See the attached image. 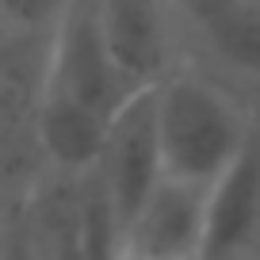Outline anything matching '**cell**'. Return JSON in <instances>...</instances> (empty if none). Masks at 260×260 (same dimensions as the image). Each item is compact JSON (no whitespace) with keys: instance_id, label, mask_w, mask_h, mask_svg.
Returning a JSON list of instances; mask_svg holds the SVG:
<instances>
[{"instance_id":"cell-9","label":"cell","mask_w":260,"mask_h":260,"mask_svg":"<svg viewBox=\"0 0 260 260\" xmlns=\"http://www.w3.org/2000/svg\"><path fill=\"white\" fill-rule=\"evenodd\" d=\"M65 0H0V39L46 42Z\"/></svg>"},{"instance_id":"cell-1","label":"cell","mask_w":260,"mask_h":260,"mask_svg":"<svg viewBox=\"0 0 260 260\" xmlns=\"http://www.w3.org/2000/svg\"><path fill=\"white\" fill-rule=\"evenodd\" d=\"M165 176L211 187L249 142L252 111L234 88L199 65L180 61L153 84Z\"/></svg>"},{"instance_id":"cell-7","label":"cell","mask_w":260,"mask_h":260,"mask_svg":"<svg viewBox=\"0 0 260 260\" xmlns=\"http://www.w3.org/2000/svg\"><path fill=\"white\" fill-rule=\"evenodd\" d=\"M104 130H107L104 115L92 111L84 100H77L42 65L39 84H35V107H31V138H35L42 172L65 176V180L84 176L100 157Z\"/></svg>"},{"instance_id":"cell-8","label":"cell","mask_w":260,"mask_h":260,"mask_svg":"<svg viewBox=\"0 0 260 260\" xmlns=\"http://www.w3.org/2000/svg\"><path fill=\"white\" fill-rule=\"evenodd\" d=\"M207 187L161 176L122 230V260H199Z\"/></svg>"},{"instance_id":"cell-5","label":"cell","mask_w":260,"mask_h":260,"mask_svg":"<svg viewBox=\"0 0 260 260\" xmlns=\"http://www.w3.org/2000/svg\"><path fill=\"white\" fill-rule=\"evenodd\" d=\"M107 54L130 88H149L184 61L172 0H96Z\"/></svg>"},{"instance_id":"cell-3","label":"cell","mask_w":260,"mask_h":260,"mask_svg":"<svg viewBox=\"0 0 260 260\" xmlns=\"http://www.w3.org/2000/svg\"><path fill=\"white\" fill-rule=\"evenodd\" d=\"M107 203H111L119 226L134 218L153 184L165 176L161 169V142H157V104H153V84L130 92L126 104L107 119L104 146L92 165Z\"/></svg>"},{"instance_id":"cell-4","label":"cell","mask_w":260,"mask_h":260,"mask_svg":"<svg viewBox=\"0 0 260 260\" xmlns=\"http://www.w3.org/2000/svg\"><path fill=\"white\" fill-rule=\"evenodd\" d=\"M42 65H46V73H54L77 100H84L104 119H111L126 104L130 92H138L122 81L119 65L107 54L96 0H65L61 16L46 39Z\"/></svg>"},{"instance_id":"cell-2","label":"cell","mask_w":260,"mask_h":260,"mask_svg":"<svg viewBox=\"0 0 260 260\" xmlns=\"http://www.w3.org/2000/svg\"><path fill=\"white\" fill-rule=\"evenodd\" d=\"M184 61L260 111V0H172Z\"/></svg>"},{"instance_id":"cell-6","label":"cell","mask_w":260,"mask_h":260,"mask_svg":"<svg viewBox=\"0 0 260 260\" xmlns=\"http://www.w3.org/2000/svg\"><path fill=\"white\" fill-rule=\"evenodd\" d=\"M199 260H260V111L241 153L207 187Z\"/></svg>"}]
</instances>
